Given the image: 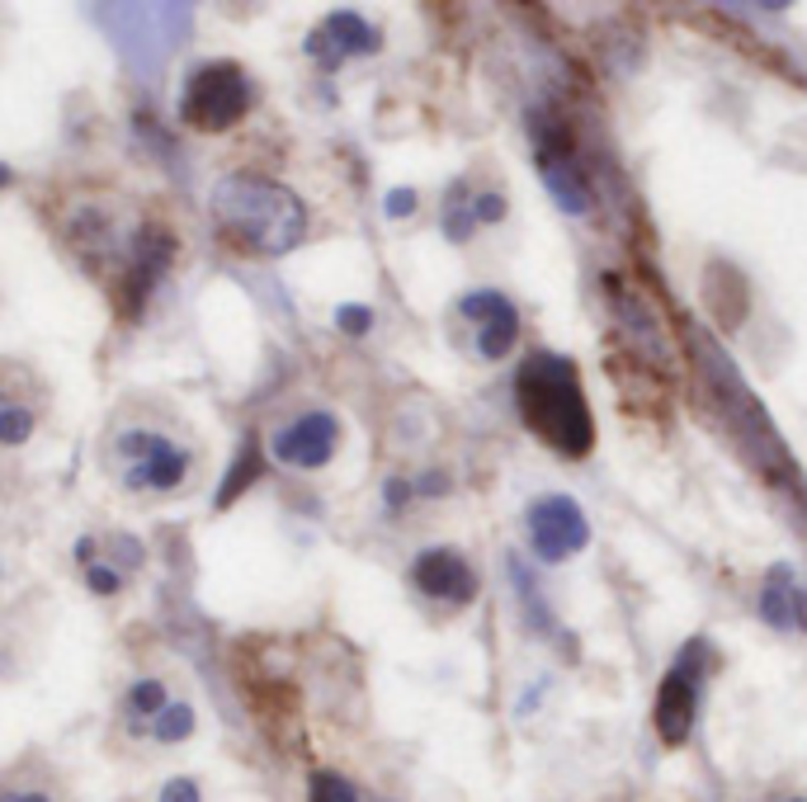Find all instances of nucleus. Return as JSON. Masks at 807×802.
<instances>
[{"mask_svg":"<svg viewBox=\"0 0 807 802\" xmlns=\"http://www.w3.org/2000/svg\"><path fill=\"white\" fill-rule=\"evenodd\" d=\"M208 212H213L218 237L237 256H289L307 237L303 199L265 175H222Z\"/></svg>","mask_w":807,"mask_h":802,"instance_id":"obj_1","label":"nucleus"},{"mask_svg":"<svg viewBox=\"0 0 807 802\" xmlns=\"http://www.w3.org/2000/svg\"><path fill=\"white\" fill-rule=\"evenodd\" d=\"M515 402L520 420L563 458H586L595 449V416L586 406L581 373L567 354L534 350L515 368Z\"/></svg>","mask_w":807,"mask_h":802,"instance_id":"obj_2","label":"nucleus"},{"mask_svg":"<svg viewBox=\"0 0 807 802\" xmlns=\"http://www.w3.org/2000/svg\"><path fill=\"white\" fill-rule=\"evenodd\" d=\"M255 81L245 76V66L227 62V58H213V62H199L185 71V85H180V123L195 133H227L255 110Z\"/></svg>","mask_w":807,"mask_h":802,"instance_id":"obj_3","label":"nucleus"},{"mask_svg":"<svg viewBox=\"0 0 807 802\" xmlns=\"http://www.w3.org/2000/svg\"><path fill=\"white\" fill-rule=\"evenodd\" d=\"M340 416L326 412V406H312V412H297L270 435V458L293 472H322L340 454Z\"/></svg>","mask_w":807,"mask_h":802,"instance_id":"obj_4","label":"nucleus"},{"mask_svg":"<svg viewBox=\"0 0 807 802\" xmlns=\"http://www.w3.org/2000/svg\"><path fill=\"white\" fill-rule=\"evenodd\" d=\"M694 652H699V642H690V647L675 656V666L661 675L657 704H652V727H657L661 746H671V751L690 741L694 722H699V666H694Z\"/></svg>","mask_w":807,"mask_h":802,"instance_id":"obj_5","label":"nucleus"},{"mask_svg":"<svg viewBox=\"0 0 807 802\" xmlns=\"http://www.w3.org/2000/svg\"><path fill=\"white\" fill-rule=\"evenodd\" d=\"M530 543L538 562H567L590 543V524L572 496H538L530 506Z\"/></svg>","mask_w":807,"mask_h":802,"instance_id":"obj_6","label":"nucleus"},{"mask_svg":"<svg viewBox=\"0 0 807 802\" xmlns=\"http://www.w3.org/2000/svg\"><path fill=\"white\" fill-rule=\"evenodd\" d=\"M411 585L420 595L453 604V610H463V604L478 600V572L468 566V558L459 548H426V552H416Z\"/></svg>","mask_w":807,"mask_h":802,"instance_id":"obj_7","label":"nucleus"},{"mask_svg":"<svg viewBox=\"0 0 807 802\" xmlns=\"http://www.w3.org/2000/svg\"><path fill=\"white\" fill-rule=\"evenodd\" d=\"M189 468H195V462H189V449L170 444L166 454H156V458H147V462H133V468H123L118 487L133 491V496H170V491L185 487Z\"/></svg>","mask_w":807,"mask_h":802,"instance_id":"obj_8","label":"nucleus"},{"mask_svg":"<svg viewBox=\"0 0 807 802\" xmlns=\"http://www.w3.org/2000/svg\"><path fill=\"white\" fill-rule=\"evenodd\" d=\"M326 33H331V43L340 48V58H374V52L382 48V33L364 20V14H355V10H336V14H326V24H322Z\"/></svg>","mask_w":807,"mask_h":802,"instance_id":"obj_9","label":"nucleus"},{"mask_svg":"<svg viewBox=\"0 0 807 802\" xmlns=\"http://www.w3.org/2000/svg\"><path fill=\"white\" fill-rule=\"evenodd\" d=\"M794 566L788 562H775L765 572V591H761V618L769 623V628H779V633H788L794 628Z\"/></svg>","mask_w":807,"mask_h":802,"instance_id":"obj_10","label":"nucleus"},{"mask_svg":"<svg viewBox=\"0 0 807 802\" xmlns=\"http://www.w3.org/2000/svg\"><path fill=\"white\" fill-rule=\"evenodd\" d=\"M166 704H170V689H166L161 675H143V680H133L128 694H123V718H128L133 732L147 737L151 718H156V712H161Z\"/></svg>","mask_w":807,"mask_h":802,"instance_id":"obj_11","label":"nucleus"},{"mask_svg":"<svg viewBox=\"0 0 807 802\" xmlns=\"http://www.w3.org/2000/svg\"><path fill=\"white\" fill-rule=\"evenodd\" d=\"M195 727H199V712H195V704H189V699H170V704H166V708L151 718L147 737H151L156 746H185L189 737H195Z\"/></svg>","mask_w":807,"mask_h":802,"instance_id":"obj_12","label":"nucleus"},{"mask_svg":"<svg viewBox=\"0 0 807 802\" xmlns=\"http://www.w3.org/2000/svg\"><path fill=\"white\" fill-rule=\"evenodd\" d=\"M459 312L472 321V326H491V321H505V316H520L515 302L505 298L501 289H472L459 298Z\"/></svg>","mask_w":807,"mask_h":802,"instance_id":"obj_13","label":"nucleus"},{"mask_svg":"<svg viewBox=\"0 0 807 802\" xmlns=\"http://www.w3.org/2000/svg\"><path fill=\"white\" fill-rule=\"evenodd\" d=\"M440 227H444V237L453 246L472 241V231H478V218H472V199H468V185L463 180L444 194V218H440Z\"/></svg>","mask_w":807,"mask_h":802,"instance_id":"obj_14","label":"nucleus"},{"mask_svg":"<svg viewBox=\"0 0 807 802\" xmlns=\"http://www.w3.org/2000/svg\"><path fill=\"white\" fill-rule=\"evenodd\" d=\"M33 430H39V416H33L29 406H20V402L0 397V449H20V444L33 439Z\"/></svg>","mask_w":807,"mask_h":802,"instance_id":"obj_15","label":"nucleus"},{"mask_svg":"<svg viewBox=\"0 0 807 802\" xmlns=\"http://www.w3.org/2000/svg\"><path fill=\"white\" fill-rule=\"evenodd\" d=\"M520 341V316H505V321H491V326H478V354L486 364H501L505 354L515 350Z\"/></svg>","mask_w":807,"mask_h":802,"instance_id":"obj_16","label":"nucleus"},{"mask_svg":"<svg viewBox=\"0 0 807 802\" xmlns=\"http://www.w3.org/2000/svg\"><path fill=\"white\" fill-rule=\"evenodd\" d=\"M175 439H166V435H156V430H123L118 439H114V454L128 462H147V458H156V454H166Z\"/></svg>","mask_w":807,"mask_h":802,"instance_id":"obj_17","label":"nucleus"},{"mask_svg":"<svg viewBox=\"0 0 807 802\" xmlns=\"http://www.w3.org/2000/svg\"><path fill=\"white\" fill-rule=\"evenodd\" d=\"M307 802H359L355 783L340 779L336 770H317L307 779Z\"/></svg>","mask_w":807,"mask_h":802,"instance_id":"obj_18","label":"nucleus"},{"mask_svg":"<svg viewBox=\"0 0 807 802\" xmlns=\"http://www.w3.org/2000/svg\"><path fill=\"white\" fill-rule=\"evenodd\" d=\"M255 472H260V462H255V449H245V458L237 462L232 481H222V491L213 496V506H218V510H227V506L237 501V491H241V487H251V481H255Z\"/></svg>","mask_w":807,"mask_h":802,"instance_id":"obj_19","label":"nucleus"},{"mask_svg":"<svg viewBox=\"0 0 807 802\" xmlns=\"http://www.w3.org/2000/svg\"><path fill=\"white\" fill-rule=\"evenodd\" d=\"M303 52H307V58H312V62H317L322 71H336V66H345V58H340V48H336V43H331V33H326V29H312V33H307V39H303Z\"/></svg>","mask_w":807,"mask_h":802,"instance_id":"obj_20","label":"nucleus"},{"mask_svg":"<svg viewBox=\"0 0 807 802\" xmlns=\"http://www.w3.org/2000/svg\"><path fill=\"white\" fill-rule=\"evenodd\" d=\"M85 591L109 600V595H118V591H123V572H118L114 562H95V566H85Z\"/></svg>","mask_w":807,"mask_h":802,"instance_id":"obj_21","label":"nucleus"},{"mask_svg":"<svg viewBox=\"0 0 807 802\" xmlns=\"http://www.w3.org/2000/svg\"><path fill=\"white\" fill-rule=\"evenodd\" d=\"M336 326L345 335H368V326H374V308H364V302H340V308H336Z\"/></svg>","mask_w":807,"mask_h":802,"instance_id":"obj_22","label":"nucleus"},{"mask_svg":"<svg viewBox=\"0 0 807 802\" xmlns=\"http://www.w3.org/2000/svg\"><path fill=\"white\" fill-rule=\"evenodd\" d=\"M505 212H511V204H505V194H496V189H486V194H478V199H472V218L478 222H505Z\"/></svg>","mask_w":807,"mask_h":802,"instance_id":"obj_23","label":"nucleus"},{"mask_svg":"<svg viewBox=\"0 0 807 802\" xmlns=\"http://www.w3.org/2000/svg\"><path fill=\"white\" fill-rule=\"evenodd\" d=\"M420 208V194L411 189V185H401V189H388V199H382V212H388L392 222H401V218H411V212Z\"/></svg>","mask_w":807,"mask_h":802,"instance_id":"obj_24","label":"nucleus"},{"mask_svg":"<svg viewBox=\"0 0 807 802\" xmlns=\"http://www.w3.org/2000/svg\"><path fill=\"white\" fill-rule=\"evenodd\" d=\"M156 802H203L199 779H189V774L166 779V783H161V798H156Z\"/></svg>","mask_w":807,"mask_h":802,"instance_id":"obj_25","label":"nucleus"},{"mask_svg":"<svg viewBox=\"0 0 807 802\" xmlns=\"http://www.w3.org/2000/svg\"><path fill=\"white\" fill-rule=\"evenodd\" d=\"M407 501H416V487H411L407 477H388V481H382V506H388V510H401Z\"/></svg>","mask_w":807,"mask_h":802,"instance_id":"obj_26","label":"nucleus"},{"mask_svg":"<svg viewBox=\"0 0 807 802\" xmlns=\"http://www.w3.org/2000/svg\"><path fill=\"white\" fill-rule=\"evenodd\" d=\"M109 548H114L118 566H143V558H147V552H143V543H137L133 533H114V543H109Z\"/></svg>","mask_w":807,"mask_h":802,"instance_id":"obj_27","label":"nucleus"},{"mask_svg":"<svg viewBox=\"0 0 807 802\" xmlns=\"http://www.w3.org/2000/svg\"><path fill=\"white\" fill-rule=\"evenodd\" d=\"M411 487H416V496H449L453 481H449L444 472H426V477H416Z\"/></svg>","mask_w":807,"mask_h":802,"instance_id":"obj_28","label":"nucleus"},{"mask_svg":"<svg viewBox=\"0 0 807 802\" xmlns=\"http://www.w3.org/2000/svg\"><path fill=\"white\" fill-rule=\"evenodd\" d=\"M72 552H76V562H81V566H95V562H99V543L91 539V533H85V539H76V548H72Z\"/></svg>","mask_w":807,"mask_h":802,"instance_id":"obj_29","label":"nucleus"},{"mask_svg":"<svg viewBox=\"0 0 807 802\" xmlns=\"http://www.w3.org/2000/svg\"><path fill=\"white\" fill-rule=\"evenodd\" d=\"M794 628L807 633V591H803V585L794 591Z\"/></svg>","mask_w":807,"mask_h":802,"instance_id":"obj_30","label":"nucleus"},{"mask_svg":"<svg viewBox=\"0 0 807 802\" xmlns=\"http://www.w3.org/2000/svg\"><path fill=\"white\" fill-rule=\"evenodd\" d=\"M10 802H52V798H48L43 789H24V793H14Z\"/></svg>","mask_w":807,"mask_h":802,"instance_id":"obj_31","label":"nucleus"},{"mask_svg":"<svg viewBox=\"0 0 807 802\" xmlns=\"http://www.w3.org/2000/svg\"><path fill=\"white\" fill-rule=\"evenodd\" d=\"M10 180H14V170H10V166H0V189H6Z\"/></svg>","mask_w":807,"mask_h":802,"instance_id":"obj_32","label":"nucleus"},{"mask_svg":"<svg viewBox=\"0 0 807 802\" xmlns=\"http://www.w3.org/2000/svg\"><path fill=\"white\" fill-rule=\"evenodd\" d=\"M788 802H807V798H788Z\"/></svg>","mask_w":807,"mask_h":802,"instance_id":"obj_33","label":"nucleus"}]
</instances>
